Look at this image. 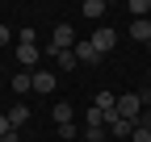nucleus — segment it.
<instances>
[{
	"instance_id": "obj_7",
	"label": "nucleus",
	"mask_w": 151,
	"mask_h": 142,
	"mask_svg": "<svg viewBox=\"0 0 151 142\" xmlns=\"http://www.w3.org/2000/svg\"><path fill=\"white\" fill-rule=\"evenodd\" d=\"M80 13L88 17V21H101V17L109 13V4H105V0H84V4H80Z\"/></svg>"
},
{
	"instance_id": "obj_19",
	"label": "nucleus",
	"mask_w": 151,
	"mask_h": 142,
	"mask_svg": "<svg viewBox=\"0 0 151 142\" xmlns=\"http://www.w3.org/2000/svg\"><path fill=\"white\" fill-rule=\"evenodd\" d=\"M4 134H13V126H9V113L0 109V138H4Z\"/></svg>"
},
{
	"instance_id": "obj_22",
	"label": "nucleus",
	"mask_w": 151,
	"mask_h": 142,
	"mask_svg": "<svg viewBox=\"0 0 151 142\" xmlns=\"http://www.w3.org/2000/svg\"><path fill=\"white\" fill-rule=\"evenodd\" d=\"M134 126H143V130H151V113H143V117L134 121Z\"/></svg>"
},
{
	"instance_id": "obj_2",
	"label": "nucleus",
	"mask_w": 151,
	"mask_h": 142,
	"mask_svg": "<svg viewBox=\"0 0 151 142\" xmlns=\"http://www.w3.org/2000/svg\"><path fill=\"white\" fill-rule=\"evenodd\" d=\"M113 117H122V121H139V117H143V96H139V92H122Z\"/></svg>"
},
{
	"instance_id": "obj_21",
	"label": "nucleus",
	"mask_w": 151,
	"mask_h": 142,
	"mask_svg": "<svg viewBox=\"0 0 151 142\" xmlns=\"http://www.w3.org/2000/svg\"><path fill=\"white\" fill-rule=\"evenodd\" d=\"M0 142H21V130H13V134H4Z\"/></svg>"
},
{
	"instance_id": "obj_11",
	"label": "nucleus",
	"mask_w": 151,
	"mask_h": 142,
	"mask_svg": "<svg viewBox=\"0 0 151 142\" xmlns=\"http://www.w3.org/2000/svg\"><path fill=\"white\" fill-rule=\"evenodd\" d=\"M50 113H55V126H67V121L76 117V109H71V104H67V100H59V104H55V109H50Z\"/></svg>"
},
{
	"instance_id": "obj_4",
	"label": "nucleus",
	"mask_w": 151,
	"mask_h": 142,
	"mask_svg": "<svg viewBox=\"0 0 151 142\" xmlns=\"http://www.w3.org/2000/svg\"><path fill=\"white\" fill-rule=\"evenodd\" d=\"M13 50H17V63H21V71H25V67H38V59H42L34 42H17Z\"/></svg>"
},
{
	"instance_id": "obj_18",
	"label": "nucleus",
	"mask_w": 151,
	"mask_h": 142,
	"mask_svg": "<svg viewBox=\"0 0 151 142\" xmlns=\"http://www.w3.org/2000/svg\"><path fill=\"white\" fill-rule=\"evenodd\" d=\"M59 138H63V142H71V138H76V126H71V121H67V126H59Z\"/></svg>"
},
{
	"instance_id": "obj_1",
	"label": "nucleus",
	"mask_w": 151,
	"mask_h": 142,
	"mask_svg": "<svg viewBox=\"0 0 151 142\" xmlns=\"http://www.w3.org/2000/svg\"><path fill=\"white\" fill-rule=\"evenodd\" d=\"M76 42H80V38H76V29L67 25V21H59V25H55V33H50V55H63V50H76Z\"/></svg>"
},
{
	"instance_id": "obj_9",
	"label": "nucleus",
	"mask_w": 151,
	"mask_h": 142,
	"mask_svg": "<svg viewBox=\"0 0 151 142\" xmlns=\"http://www.w3.org/2000/svg\"><path fill=\"white\" fill-rule=\"evenodd\" d=\"M92 104H97L101 113H109V117H113V109H118V96H113V92H97V100H92ZM105 126H109V121H105Z\"/></svg>"
},
{
	"instance_id": "obj_16",
	"label": "nucleus",
	"mask_w": 151,
	"mask_h": 142,
	"mask_svg": "<svg viewBox=\"0 0 151 142\" xmlns=\"http://www.w3.org/2000/svg\"><path fill=\"white\" fill-rule=\"evenodd\" d=\"M55 59H59V67H63V71L80 67V59H76V50H63V55H55Z\"/></svg>"
},
{
	"instance_id": "obj_6",
	"label": "nucleus",
	"mask_w": 151,
	"mask_h": 142,
	"mask_svg": "<svg viewBox=\"0 0 151 142\" xmlns=\"http://www.w3.org/2000/svg\"><path fill=\"white\" fill-rule=\"evenodd\" d=\"M109 138H130V134H134V121H122V117H109Z\"/></svg>"
},
{
	"instance_id": "obj_13",
	"label": "nucleus",
	"mask_w": 151,
	"mask_h": 142,
	"mask_svg": "<svg viewBox=\"0 0 151 142\" xmlns=\"http://www.w3.org/2000/svg\"><path fill=\"white\" fill-rule=\"evenodd\" d=\"M13 88H17V92H29V88H34V71H17V75H13Z\"/></svg>"
},
{
	"instance_id": "obj_23",
	"label": "nucleus",
	"mask_w": 151,
	"mask_h": 142,
	"mask_svg": "<svg viewBox=\"0 0 151 142\" xmlns=\"http://www.w3.org/2000/svg\"><path fill=\"white\" fill-rule=\"evenodd\" d=\"M147 80H151V75H147Z\"/></svg>"
},
{
	"instance_id": "obj_8",
	"label": "nucleus",
	"mask_w": 151,
	"mask_h": 142,
	"mask_svg": "<svg viewBox=\"0 0 151 142\" xmlns=\"http://www.w3.org/2000/svg\"><path fill=\"white\" fill-rule=\"evenodd\" d=\"M76 59H80V63H88V67H97L105 55H97V50H92V42H76Z\"/></svg>"
},
{
	"instance_id": "obj_14",
	"label": "nucleus",
	"mask_w": 151,
	"mask_h": 142,
	"mask_svg": "<svg viewBox=\"0 0 151 142\" xmlns=\"http://www.w3.org/2000/svg\"><path fill=\"white\" fill-rule=\"evenodd\" d=\"M126 13H134V21H147V13H151V0H130Z\"/></svg>"
},
{
	"instance_id": "obj_12",
	"label": "nucleus",
	"mask_w": 151,
	"mask_h": 142,
	"mask_svg": "<svg viewBox=\"0 0 151 142\" xmlns=\"http://www.w3.org/2000/svg\"><path fill=\"white\" fill-rule=\"evenodd\" d=\"M130 38L134 42H151V21H130Z\"/></svg>"
},
{
	"instance_id": "obj_5",
	"label": "nucleus",
	"mask_w": 151,
	"mask_h": 142,
	"mask_svg": "<svg viewBox=\"0 0 151 142\" xmlns=\"http://www.w3.org/2000/svg\"><path fill=\"white\" fill-rule=\"evenodd\" d=\"M55 80H59V75H55V71H34V92H42V96H50V92H55Z\"/></svg>"
},
{
	"instance_id": "obj_10",
	"label": "nucleus",
	"mask_w": 151,
	"mask_h": 142,
	"mask_svg": "<svg viewBox=\"0 0 151 142\" xmlns=\"http://www.w3.org/2000/svg\"><path fill=\"white\" fill-rule=\"evenodd\" d=\"M25 121H29V109H25V104H13V109H9V126H13V130H21Z\"/></svg>"
},
{
	"instance_id": "obj_17",
	"label": "nucleus",
	"mask_w": 151,
	"mask_h": 142,
	"mask_svg": "<svg viewBox=\"0 0 151 142\" xmlns=\"http://www.w3.org/2000/svg\"><path fill=\"white\" fill-rule=\"evenodd\" d=\"M130 142H151V130H143V126H134V134H130Z\"/></svg>"
},
{
	"instance_id": "obj_3",
	"label": "nucleus",
	"mask_w": 151,
	"mask_h": 142,
	"mask_svg": "<svg viewBox=\"0 0 151 142\" xmlns=\"http://www.w3.org/2000/svg\"><path fill=\"white\" fill-rule=\"evenodd\" d=\"M88 42H92V50H97V55H109V50L118 46V29H109V25H101V29L92 33Z\"/></svg>"
},
{
	"instance_id": "obj_20",
	"label": "nucleus",
	"mask_w": 151,
	"mask_h": 142,
	"mask_svg": "<svg viewBox=\"0 0 151 142\" xmlns=\"http://www.w3.org/2000/svg\"><path fill=\"white\" fill-rule=\"evenodd\" d=\"M9 42H13V29H9V25H0V46H9Z\"/></svg>"
},
{
	"instance_id": "obj_15",
	"label": "nucleus",
	"mask_w": 151,
	"mask_h": 142,
	"mask_svg": "<svg viewBox=\"0 0 151 142\" xmlns=\"http://www.w3.org/2000/svg\"><path fill=\"white\" fill-rule=\"evenodd\" d=\"M84 138H88V142H105L109 130H105V126H84Z\"/></svg>"
}]
</instances>
